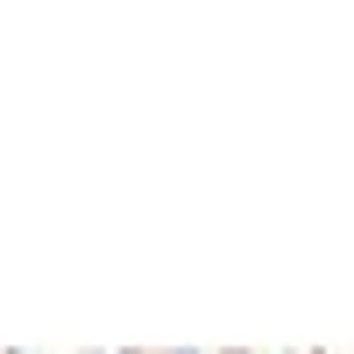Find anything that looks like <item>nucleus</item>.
<instances>
[{
    "mask_svg": "<svg viewBox=\"0 0 354 354\" xmlns=\"http://www.w3.org/2000/svg\"><path fill=\"white\" fill-rule=\"evenodd\" d=\"M149 354H205V347H149Z\"/></svg>",
    "mask_w": 354,
    "mask_h": 354,
    "instance_id": "nucleus-1",
    "label": "nucleus"
},
{
    "mask_svg": "<svg viewBox=\"0 0 354 354\" xmlns=\"http://www.w3.org/2000/svg\"><path fill=\"white\" fill-rule=\"evenodd\" d=\"M220 354H255V347H220Z\"/></svg>",
    "mask_w": 354,
    "mask_h": 354,
    "instance_id": "nucleus-2",
    "label": "nucleus"
},
{
    "mask_svg": "<svg viewBox=\"0 0 354 354\" xmlns=\"http://www.w3.org/2000/svg\"><path fill=\"white\" fill-rule=\"evenodd\" d=\"M0 354H28V347H0Z\"/></svg>",
    "mask_w": 354,
    "mask_h": 354,
    "instance_id": "nucleus-3",
    "label": "nucleus"
},
{
    "mask_svg": "<svg viewBox=\"0 0 354 354\" xmlns=\"http://www.w3.org/2000/svg\"><path fill=\"white\" fill-rule=\"evenodd\" d=\"M78 354H106V347H78Z\"/></svg>",
    "mask_w": 354,
    "mask_h": 354,
    "instance_id": "nucleus-4",
    "label": "nucleus"
}]
</instances>
